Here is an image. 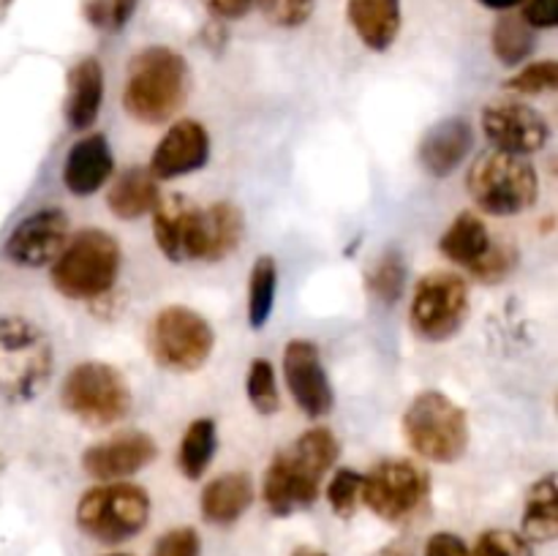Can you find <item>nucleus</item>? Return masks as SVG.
<instances>
[{"label": "nucleus", "instance_id": "41", "mask_svg": "<svg viewBox=\"0 0 558 556\" xmlns=\"http://www.w3.org/2000/svg\"><path fill=\"white\" fill-rule=\"evenodd\" d=\"M480 3L490 11H510V9H515L521 0H480Z\"/></svg>", "mask_w": 558, "mask_h": 556}, {"label": "nucleus", "instance_id": "25", "mask_svg": "<svg viewBox=\"0 0 558 556\" xmlns=\"http://www.w3.org/2000/svg\"><path fill=\"white\" fill-rule=\"evenodd\" d=\"M158 202V183L147 167H129L112 183L107 194L109 210L123 221H134L145 213H153Z\"/></svg>", "mask_w": 558, "mask_h": 556}, {"label": "nucleus", "instance_id": "13", "mask_svg": "<svg viewBox=\"0 0 558 556\" xmlns=\"http://www.w3.org/2000/svg\"><path fill=\"white\" fill-rule=\"evenodd\" d=\"M69 243V218L60 207H41L11 229L3 245L5 259L20 267H47Z\"/></svg>", "mask_w": 558, "mask_h": 556}, {"label": "nucleus", "instance_id": "2", "mask_svg": "<svg viewBox=\"0 0 558 556\" xmlns=\"http://www.w3.org/2000/svg\"><path fill=\"white\" fill-rule=\"evenodd\" d=\"M189 96V65L169 47H147L131 58L123 107L147 125L167 123Z\"/></svg>", "mask_w": 558, "mask_h": 556}, {"label": "nucleus", "instance_id": "5", "mask_svg": "<svg viewBox=\"0 0 558 556\" xmlns=\"http://www.w3.org/2000/svg\"><path fill=\"white\" fill-rule=\"evenodd\" d=\"M403 436L425 461L456 463L469 447L466 412L445 392L425 390L403 412Z\"/></svg>", "mask_w": 558, "mask_h": 556}, {"label": "nucleus", "instance_id": "42", "mask_svg": "<svg viewBox=\"0 0 558 556\" xmlns=\"http://www.w3.org/2000/svg\"><path fill=\"white\" fill-rule=\"evenodd\" d=\"M376 556H414V554H412V548H409V545L392 543V545H387V548H381Z\"/></svg>", "mask_w": 558, "mask_h": 556}, {"label": "nucleus", "instance_id": "9", "mask_svg": "<svg viewBox=\"0 0 558 556\" xmlns=\"http://www.w3.org/2000/svg\"><path fill=\"white\" fill-rule=\"evenodd\" d=\"M216 347L213 325L189 305H167L147 330V349L161 368L174 374L199 371Z\"/></svg>", "mask_w": 558, "mask_h": 556}, {"label": "nucleus", "instance_id": "34", "mask_svg": "<svg viewBox=\"0 0 558 556\" xmlns=\"http://www.w3.org/2000/svg\"><path fill=\"white\" fill-rule=\"evenodd\" d=\"M469 556H534L532 543L512 529H488L480 534Z\"/></svg>", "mask_w": 558, "mask_h": 556}, {"label": "nucleus", "instance_id": "3", "mask_svg": "<svg viewBox=\"0 0 558 556\" xmlns=\"http://www.w3.org/2000/svg\"><path fill=\"white\" fill-rule=\"evenodd\" d=\"M52 341L25 316H0V401L25 403L52 379Z\"/></svg>", "mask_w": 558, "mask_h": 556}, {"label": "nucleus", "instance_id": "28", "mask_svg": "<svg viewBox=\"0 0 558 556\" xmlns=\"http://www.w3.org/2000/svg\"><path fill=\"white\" fill-rule=\"evenodd\" d=\"M534 27L523 16L505 14L496 20L494 33H490V49L499 58V63L518 65L534 52Z\"/></svg>", "mask_w": 558, "mask_h": 556}, {"label": "nucleus", "instance_id": "19", "mask_svg": "<svg viewBox=\"0 0 558 556\" xmlns=\"http://www.w3.org/2000/svg\"><path fill=\"white\" fill-rule=\"evenodd\" d=\"M474 145V129L466 118L439 120L420 142V164L434 178L456 172Z\"/></svg>", "mask_w": 558, "mask_h": 556}, {"label": "nucleus", "instance_id": "11", "mask_svg": "<svg viewBox=\"0 0 558 556\" xmlns=\"http://www.w3.org/2000/svg\"><path fill=\"white\" fill-rule=\"evenodd\" d=\"M469 311V287L458 273L436 270L417 281L412 294L414 333L425 341H447L461 330Z\"/></svg>", "mask_w": 558, "mask_h": 556}, {"label": "nucleus", "instance_id": "32", "mask_svg": "<svg viewBox=\"0 0 558 556\" xmlns=\"http://www.w3.org/2000/svg\"><path fill=\"white\" fill-rule=\"evenodd\" d=\"M558 87V63L556 60H539L518 71L512 80H507V90L523 93V96H543Z\"/></svg>", "mask_w": 558, "mask_h": 556}, {"label": "nucleus", "instance_id": "23", "mask_svg": "<svg viewBox=\"0 0 558 556\" xmlns=\"http://www.w3.org/2000/svg\"><path fill=\"white\" fill-rule=\"evenodd\" d=\"M251 505H254V483L245 472H227L210 480L199 499L202 516L216 527L234 523Z\"/></svg>", "mask_w": 558, "mask_h": 556}, {"label": "nucleus", "instance_id": "8", "mask_svg": "<svg viewBox=\"0 0 558 556\" xmlns=\"http://www.w3.org/2000/svg\"><path fill=\"white\" fill-rule=\"evenodd\" d=\"M60 401L71 418L93 428H107L129 414L131 387L114 365L85 360L65 374Z\"/></svg>", "mask_w": 558, "mask_h": 556}, {"label": "nucleus", "instance_id": "26", "mask_svg": "<svg viewBox=\"0 0 558 556\" xmlns=\"http://www.w3.org/2000/svg\"><path fill=\"white\" fill-rule=\"evenodd\" d=\"M523 537L529 543H554L558 537V485L556 474H545L529 488L523 507Z\"/></svg>", "mask_w": 558, "mask_h": 556}, {"label": "nucleus", "instance_id": "35", "mask_svg": "<svg viewBox=\"0 0 558 556\" xmlns=\"http://www.w3.org/2000/svg\"><path fill=\"white\" fill-rule=\"evenodd\" d=\"M136 3L140 0H85V16L104 31H120L136 11Z\"/></svg>", "mask_w": 558, "mask_h": 556}, {"label": "nucleus", "instance_id": "44", "mask_svg": "<svg viewBox=\"0 0 558 556\" xmlns=\"http://www.w3.org/2000/svg\"><path fill=\"white\" fill-rule=\"evenodd\" d=\"M3 467H5V458L0 456V474H3Z\"/></svg>", "mask_w": 558, "mask_h": 556}, {"label": "nucleus", "instance_id": "12", "mask_svg": "<svg viewBox=\"0 0 558 556\" xmlns=\"http://www.w3.org/2000/svg\"><path fill=\"white\" fill-rule=\"evenodd\" d=\"M439 249L447 259L456 262L463 270L472 273L474 278L488 283L510 276V270L518 262V254L510 245H499L490 240L485 221L480 216H474L472 210L461 213L445 229V234L439 240Z\"/></svg>", "mask_w": 558, "mask_h": 556}, {"label": "nucleus", "instance_id": "20", "mask_svg": "<svg viewBox=\"0 0 558 556\" xmlns=\"http://www.w3.org/2000/svg\"><path fill=\"white\" fill-rule=\"evenodd\" d=\"M114 158L104 134H87L69 150L63 164V183L74 196H93L112 178Z\"/></svg>", "mask_w": 558, "mask_h": 556}, {"label": "nucleus", "instance_id": "22", "mask_svg": "<svg viewBox=\"0 0 558 556\" xmlns=\"http://www.w3.org/2000/svg\"><path fill=\"white\" fill-rule=\"evenodd\" d=\"M347 14L360 41L374 52L390 49L401 31V0H349Z\"/></svg>", "mask_w": 558, "mask_h": 556}, {"label": "nucleus", "instance_id": "40", "mask_svg": "<svg viewBox=\"0 0 558 556\" xmlns=\"http://www.w3.org/2000/svg\"><path fill=\"white\" fill-rule=\"evenodd\" d=\"M205 5L223 20H240V16L248 14L254 0H205Z\"/></svg>", "mask_w": 558, "mask_h": 556}, {"label": "nucleus", "instance_id": "14", "mask_svg": "<svg viewBox=\"0 0 558 556\" xmlns=\"http://www.w3.org/2000/svg\"><path fill=\"white\" fill-rule=\"evenodd\" d=\"M483 131L494 150L529 156L548 145V120L521 101H494L483 109Z\"/></svg>", "mask_w": 558, "mask_h": 556}, {"label": "nucleus", "instance_id": "15", "mask_svg": "<svg viewBox=\"0 0 558 556\" xmlns=\"http://www.w3.org/2000/svg\"><path fill=\"white\" fill-rule=\"evenodd\" d=\"M153 234L169 262H199L202 207L185 196H158L153 207Z\"/></svg>", "mask_w": 558, "mask_h": 556}, {"label": "nucleus", "instance_id": "30", "mask_svg": "<svg viewBox=\"0 0 558 556\" xmlns=\"http://www.w3.org/2000/svg\"><path fill=\"white\" fill-rule=\"evenodd\" d=\"M407 287V262L401 259L398 251H387L379 262L374 265V270L368 273V289L376 300L381 303H398Z\"/></svg>", "mask_w": 558, "mask_h": 556}, {"label": "nucleus", "instance_id": "31", "mask_svg": "<svg viewBox=\"0 0 558 556\" xmlns=\"http://www.w3.org/2000/svg\"><path fill=\"white\" fill-rule=\"evenodd\" d=\"M245 392H248L251 407L259 414H272L281 407V398H278V385H276V371L267 358H254L248 365V374H245Z\"/></svg>", "mask_w": 558, "mask_h": 556}, {"label": "nucleus", "instance_id": "1", "mask_svg": "<svg viewBox=\"0 0 558 556\" xmlns=\"http://www.w3.org/2000/svg\"><path fill=\"white\" fill-rule=\"evenodd\" d=\"M341 456L330 428H311L278 452L265 472L262 496L272 516H292L319 499L322 478Z\"/></svg>", "mask_w": 558, "mask_h": 556}, {"label": "nucleus", "instance_id": "16", "mask_svg": "<svg viewBox=\"0 0 558 556\" xmlns=\"http://www.w3.org/2000/svg\"><path fill=\"white\" fill-rule=\"evenodd\" d=\"M283 379H287L294 403L308 418H325L336 403L319 349L305 338H294L283 349Z\"/></svg>", "mask_w": 558, "mask_h": 556}, {"label": "nucleus", "instance_id": "38", "mask_svg": "<svg viewBox=\"0 0 558 556\" xmlns=\"http://www.w3.org/2000/svg\"><path fill=\"white\" fill-rule=\"evenodd\" d=\"M523 20L534 31H550L558 25V0H523Z\"/></svg>", "mask_w": 558, "mask_h": 556}, {"label": "nucleus", "instance_id": "17", "mask_svg": "<svg viewBox=\"0 0 558 556\" xmlns=\"http://www.w3.org/2000/svg\"><path fill=\"white\" fill-rule=\"evenodd\" d=\"M158 447L150 434L145 431H120L109 439L96 442L82 452V469L90 478L104 480H123L136 474L156 458Z\"/></svg>", "mask_w": 558, "mask_h": 556}, {"label": "nucleus", "instance_id": "37", "mask_svg": "<svg viewBox=\"0 0 558 556\" xmlns=\"http://www.w3.org/2000/svg\"><path fill=\"white\" fill-rule=\"evenodd\" d=\"M202 540L194 527H174L161 534L153 548V556H199Z\"/></svg>", "mask_w": 558, "mask_h": 556}, {"label": "nucleus", "instance_id": "7", "mask_svg": "<svg viewBox=\"0 0 558 556\" xmlns=\"http://www.w3.org/2000/svg\"><path fill=\"white\" fill-rule=\"evenodd\" d=\"M150 496L142 485L109 480L85 491L76 501V527L98 543H125L147 527Z\"/></svg>", "mask_w": 558, "mask_h": 556}, {"label": "nucleus", "instance_id": "39", "mask_svg": "<svg viewBox=\"0 0 558 556\" xmlns=\"http://www.w3.org/2000/svg\"><path fill=\"white\" fill-rule=\"evenodd\" d=\"M425 556H469V545L452 532H436L425 543Z\"/></svg>", "mask_w": 558, "mask_h": 556}, {"label": "nucleus", "instance_id": "33", "mask_svg": "<svg viewBox=\"0 0 558 556\" xmlns=\"http://www.w3.org/2000/svg\"><path fill=\"white\" fill-rule=\"evenodd\" d=\"M360 491H363V474L354 469H338L336 478L327 485V501L338 518H352L360 505Z\"/></svg>", "mask_w": 558, "mask_h": 556}, {"label": "nucleus", "instance_id": "10", "mask_svg": "<svg viewBox=\"0 0 558 556\" xmlns=\"http://www.w3.org/2000/svg\"><path fill=\"white\" fill-rule=\"evenodd\" d=\"M430 494V478L412 461H381L363 474L360 501L387 523H403L417 516Z\"/></svg>", "mask_w": 558, "mask_h": 556}, {"label": "nucleus", "instance_id": "18", "mask_svg": "<svg viewBox=\"0 0 558 556\" xmlns=\"http://www.w3.org/2000/svg\"><path fill=\"white\" fill-rule=\"evenodd\" d=\"M210 158V136L199 120H178L156 145L150 172L156 180H174L202 169Z\"/></svg>", "mask_w": 558, "mask_h": 556}, {"label": "nucleus", "instance_id": "36", "mask_svg": "<svg viewBox=\"0 0 558 556\" xmlns=\"http://www.w3.org/2000/svg\"><path fill=\"white\" fill-rule=\"evenodd\" d=\"M256 5L278 27H300L314 14V0H256Z\"/></svg>", "mask_w": 558, "mask_h": 556}, {"label": "nucleus", "instance_id": "29", "mask_svg": "<svg viewBox=\"0 0 558 556\" xmlns=\"http://www.w3.org/2000/svg\"><path fill=\"white\" fill-rule=\"evenodd\" d=\"M276 289H278V265L272 256H259L251 267L248 276V325L254 330L267 325L276 305Z\"/></svg>", "mask_w": 558, "mask_h": 556}, {"label": "nucleus", "instance_id": "21", "mask_svg": "<svg viewBox=\"0 0 558 556\" xmlns=\"http://www.w3.org/2000/svg\"><path fill=\"white\" fill-rule=\"evenodd\" d=\"M104 104V69L96 58H82L69 71L65 90V123L74 131H85L96 123Z\"/></svg>", "mask_w": 558, "mask_h": 556}, {"label": "nucleus", "instance_id": "24", "mask_svg": "<svg viewBox=\"0 0 558 556\" xmlns=\"http://www.w3.org/2000/svg\"><path fill=\"white\" fill-rule=\"evenodd\" d=\"M243 213L232 202L202 207V262H221L243 240Z\"/></svg>", "mask_w": 558, "mask_h": 556}, {"label": "nucleus", "instance_id": "43", "mask_svg": "<svg viewBox=\"0 0 558 556\" xmlns=\"http://www.w3.org/2000/svg\"><path fill=\"white\" fill-rule=\"evenodd\" d=\"M292 556H327L325 551H319V548H308V545H300L298 551H294Z\"/></svg>", "mask_w": 558, "mask_h": 556}, {"label": "nucleus", "instance_id": "6", "mask_svg": "<svg viewBox=\"0 0 558 556\" xmlns=\"http://www.w3.org/2000/svg\"><path fill=\"white\" fill-rule=\"evenodd\" d=\"M466 189L480 210L507 218L518 216L537 202L539 178L537 169L523 156L488 150L469 169Z\"/></svg>", "mask_w": 558, "mask_h": 556}, {"label": "nucleus", "instance_id": "45", "mask_svg": "<svg viewBox=\"0 0 558 556\" xmlns=\"http://www.w3.org/2000/svg\"><path fill=\"white\" fill-rule=\"evenodd\" d=\"M107 556H131V554H107Z\"/></svg>", "mask_w": 558, "mask_h": 556}, {"label": "nucleus", "instance_id": "4", "mask_svg": "<svg viewBox=\"0 0 558 556\" xmlns=\"http://www.w3.org/2000/svg\"><path fill=\"white\" fill-rule=\"evenodd\" d=\"M123 262L118 240L104 229H82L52 262V283L71 300H98L114 287Z\"/></svg>", "mask_w": 558, "mask_h": 556}, {"label": "nucleus", "instance_id": "27", "mask_svg": "<svg viewBox=\"0 0 558 556\" xmlns=\"http://www.w3.org/2000/svg\"><path fill=\"white\" fill-rule=\"evenodd\" d=\"M216 456V420L196 418L178 447V467L189 480H199Z\"/></svg>", "mask_w": 558, "mask_h": 556}]
</instances>
